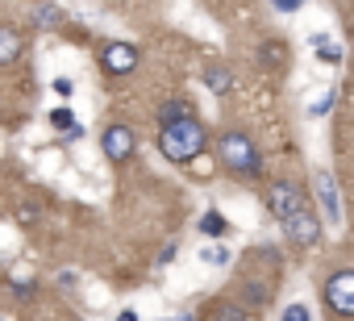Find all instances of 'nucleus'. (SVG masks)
Here are the masks:
<instances>
[{"mask_svg": "<svg viewBox=\"0 0 354 321\" xmlns=\"http://www.w3.org/2000/svg\"><path fill=\"white\" fill-rule=\"evenodd\" d=\"M158 150L171 158V163H192V158L205 150V125H201L196 117L175 121V125H162V134H158Z\"/></svg>", "mask_w": 354, "mask_h": 321, "instance_id": "obj_1", "label": "nucleus"}, {"mask_svg": "<svg viewBox=\"0 0 354 321\" xmlns=\"http://www.w3.org/2000/svg\"><path fill=\"white\" fill-rule=\"evenodd\" d=\"M221 163L225 167H234V172H242V176H259V150L250 146V138L246 134H221Z\"/></svg>", "mask_w": 354, "mask_h": 321, "instance_id": "obj_2", "label": "nucleus"}, {"mask_svg": "<svg viewBox=\"0 0 354 321\" xmlns=\"http://www.w3.org/2000/svg\"><path fill=\"white\" fill-rule=\"evenodd\" d=\"M325 304L337 317H354V271H333L325 279Z\"/></svg>", "mask_w": 354, "mask_h": 321, "instance_id": "obj_3", "label": "nucleus"}, {"mask_svg": "<svg viewBox=\"0 0 354 321\" xmlns=\"http://www.w3.org/2000/svg\"><path fill=\"white\" fill-rule=\"evenodd\" d=\"M267 209H271V217H279V221L296 217V213L304 209V201H300V188H296V184H288V180L271 184V192H267Z\"/></svg>", "mask_w": 354, "mask_h": 321, "instance_id": "obj_4", "label": "nucleus"}, {"mask_svg": "<svg viewBox=\"0 0 354 321\" xmlns=\"http://www.w3.org/2000/svg\"><path fill=\"white\" fill-rule=\"evenodd\" d=\"M104 154L113 158V163H125V158L133 154V129L109 125V129H104Z\"/></svg>", "mask_w": 354, "mask_h": 321, "instance_id": "obj_5", "label": "nucleus"}, {"mask_svg": "<svg viewBox=\"0 0 354 321\" xmlns=\"http://www.w3.org/2000/svg\"><path fill=\"white\" fill-rule=\"evenodd\" d=\"M100 63H104V71L125 75V71H133V67H138V51H133V46H125V42H113V46H104Z\"/></svg>", "mask_w": 354, "mask_h": 321, "instance_id": "obj_6", "label": "nucleus"}, {"mask_svg": "<svg viewBox=\"0 0 354 321\" xmlns=\"http://www.w3.org/2000/svg\"><path fill=\"white\" fill-rule=\"evenodd\" d=\"M283 226H288V238H292V242H300V246H313V242L321 238V226H317V217H313L308 209H300V213H296V217H288Z\"/></svg>", "mask_w": 354, "mask_h": 321, "instance_id": "obj_7", "label": "nucleus"}, {"mask_svg": "<svg viewBox=\"0 0 354 321\" xmlns=\"http://www.w3.org/2000/svg\"><path fill=\"white\" fill-rule=\"evenodd\" d=\"M313 184H317V196H321V209H325V217L337 226L342 221V201H337V184L329 180V172H317L313 176Z\"/></svg>", "mask_w": 354, "mask_h": 321, "instance_id": "obj_8", "label": "nucleus"}, {"mask_svg": "<svg viewBox=\"0 0 354 321\" xmlns=\"http://www.w3.org/2000/svg\"><path fill=\"white\" fill-rule=\"evenodd\" d=\"M17 55H21L17 30H13V26H0V67H5V63H17Z\"/></svg>", "mask_w": 354, "mask_h": 321, "instance_id": "obj_9", "label": "nucleus"}, {"mask_svg": "<svg viewBox=\"0 0 354 321\" xmlns=\"http://www.w3.org/2000/svg\"><path fill=\"white\" fill-rule=\"evenodd\" d=\"M213 321H254V313L246 304H238V300H225V304L213 309Z\"/></svg>", "mask_w": 354, "mask_h": 321, "instance_id": "obj_10", "label": "nucleus"}, {"mask_svg": "<svg viewBox=\"0 0 354 321\" xmlns=\"http://www.w3.org/2000/svg\"><path fill=\"white\" fill-rule=\"evenodd\" d=\"M188 117H192V109H188L184 100H167V104L158 109V121H162V125H175V121H188Z\"/></svg>", "mask_w": 354, "mask_h": 321, "instance_id": "obj_11", "label": "nucleus"}, {"mask_svg": "<svg viewBox=\"0 0 354 321\" xmlns=\"http://www.w3.org/2000/svg\"><path fill=\"white\" fill-rule=\"evenodd\" d=\"M201 230H205L209 238H221L230 226H225V217H221V213H205V217H201Z\"/></svg>", "mask_w": 354, "mask_h": 321, "instance_id": "obj_12", "label": "nucleus"}, {"mask_svg": "<svg viewBox=\"0 0 354 321\" xmlns=\"http://www.w3.org/2000/svg\"><path fill=\"white\" fill-rule=\"evenodd\" d=\"M313 46L321 51V59H325V63H342V51H337V46H333L325 34H317V38H313Z\"/></svg>", "mask_w": 354, "mask_h": 321, "instance_id": "obj_13", "label": "nucleus"}, {"mask_svg": "<svg viewBox=\"0 0 354 321\" xmlns=\"http://www.w3.org/2000/svg\"><path fill=\"white\" fill-rule=\"evenodd\" d=\"M205 84H209L213 92H225L234 80H230V71H221V67H209V71H205Z\"/></svg>", "mask_w": 354, "mask_h": 321, "instance_id": "obj_14", "label": "nucleus"}, {"mask_svg": "<svg viewBox=\"0 0 354 321\" xmlns=\"http://www.w3.org/2000/svg\"><path fill=\"white\" fill-rule=\"evenodd\" d=\"M50 121H55V125H59V129H63V134H67V138H71V134H80V129H75V121H71V113H67V109H59V113H50Z\"/></svg>", "mask_w": 354, "mask_h": 321, "instance_id": "obj_15", "label": "nucleus"}, {"mask_svg": "<svg viewBox=\"0 0 354 321\" xmlns=\"http://www.w3.org/2000/svg\"><path fill=\"white\" fill-rule=\"evenodd\" d=\"M205 263H213V267H221V263H230V255H225V246H209L205 255H201Z\"/></svg>", "mask_w": 354, "mask_h": 321, "instance_id": "obj_16", "label": "nucleus"}, {"mask_svg": "<svg viewBox=\"0 0 354 321\" xmlns=\"http://www.w3.org/2000/svg\"><path fill=\"white\" fill-rule=\"evenodd\" d=\"M283 321H313V313H308L304 304H288V309H283Z\"/></svg>", "mask_w": 354, "mask_h": 321, "instance_id": "obj_17", "label": "nucleus"}, {"mask_svg": "<svg viewBox=\"0 0 354 321\" xmlns=\"http://www.w3.org/2000/svg\"><path fill=\"white\" fill-rule=\"evenodd\" d=\"M34 17H38L42 26H50V21H59V9H55V5H38V9H34Z\"/></svg>", "mask_w": 354, "mask_h": 321, "instance_id": "obj_18", "label": "nucleus"}, {"mask_svg": "<svg viewBox=\"0 0 354 321\" xmlns=\"http://www.w3.org/2000/svg\"><path fill=\"white\" fill-rule=\"evenodd\" d=\"M246 300H250V304H263V300H267L263 284H246Z\"/></svg>", "mask_w": 354, "mask_h": 321, "instance_id": "obj_19", "label": "nucleus"}, {"mask_svg": "<svg viewBox=\"0 0 354 321\" xmlns=\"http://www.w3.org/2000/svg\"><path fill=\"white\" fill-rule=\"evenodd\" d=\"M263 59H275V67H279V59H283V46H279V42H271V46H263Z\"/></svg>", "mask_w": 354, "mask_h": 321, "instance_id": "obj_20", "label": "nucleus"}, {"mask_svg": "<svg viewBox=\"0 0 354 321\" xmlns=\"http://www.w3.org/2000/svg\"><path fill=\"white\" fill-rule=\"evenodd\" d=\"M121 321H138V313H121Z\"/></svg>", "mask_w": 354, "mask_h": 321, "instance_id": "obj_21", "label": "nucleus"}, {"mask_svg": "<svg viewBox=\"0 0 354 321\" xmlns=\"http://www.w3.org/2000/svg\"><path fill=\"white\" fill-rule=\"evenodd\" d=\"M171 321H192V317H171Z\"/></svg>", "mask_w": 354, "mask_h": 321, "instance_id": "obj_22", "label": "nucleus"}]
</instances>
